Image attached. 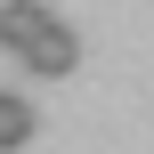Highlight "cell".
<instances>
[{
    "instance_id": "7a4b0ae2",
    "label": "cell",
    "mask_w": 154,
    "mask_h": 154,
    "mask_svg": "<svg viewBox=\"0 0 154 154\" xmlns=\"http://www.w3.org/2000/svg\"><path fill=\"white\" fill-rule=\"evenodd\" d=\"M24 138H32V97H8L0 89V154H16Z\"/></svg>"
},
{
    "instance_id": "6da1fadb",
    "label": "cell",
    "mask_w": 154,
    "mask_h": 154,
    "mask_svg": "<svg viewBox=\"0 0 154 154\" xmlns=\"http://www.w3.org/2000/svg\"><path fill=\"white\" fill-rule=\"evenodd\" d=\"M0 49H8L24 73H41V81H65V73L81 65V41H73L65 16L41 8V0H8V8H0Z\"/></svg>"
}]
</instances>
